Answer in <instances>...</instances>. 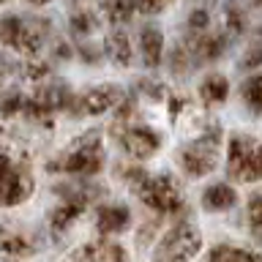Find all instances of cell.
<instances>
[{
    "label": "cell",
    "mask_w": 262,
    "mask_h": 262,
    "mask_svg": "<svg viewBox=\"0 0 262 262\" xmlns=\"http://www.w3.org/2000/svg\"><path fill=\"white\" fill-rule=\"evenodd\" d=\"M101 167H104V150H101V137L96 131L77 139L69 153L49 164L52 172H66V175H79V178H93L101 172Z\"/></svg>",
    "instance_id": "6da1fadb"
},
{
    "label": "cell",
    "mask_w": 262,
    "mask_h": 262,
    "mask_svg": "<svg viewBox=\"0 0 262 262\" xmlns=\"http://www.w3.org/2000/svg\"><path fill=\"white\" fill-rule=\"evenodd\" d=\"M202 249V235L191 221H178L156 246V262H191Z\"/></svg>",
    "instance_id": "7a4b0ae2"
},
{
    "label": "cell",
    "mask_w": 262,
    "mask_h": 262,
    "mask_svg": "<svg viewBox=\"0 0 262 262\" xmlns=\"http://www.w3.org/2000/svg\"><path fill=\"white\" fill-rule=\"evenodd\" d=\"M227 172L235 180H262V142L251 137H232L227 156Z\"/></svg>",
    "instance_id": "3957f363"
},
{
    "label": "cell",
    "mask_w": 262,
    "mask_h": 262,
    "mask_svg": "<svg viewBox=\"0 0 262 262\" xmlns=\"http://www.w3.org/2000/svg\"><path fill=\"white\" fill-rule=\"evenodd\" d=\"M137 196L142 200L150 210L161 213V216H169V213H178L183 208V196H180V188L175 186V180L169 175H147L137 188Z\"/></svg>",
    "instance_id": "277c9868"
},
{
    "label": "cell",
    "mask_w": 262,
    "mask_h": 262,
    "mask_svg": "<svg viewBox=\"0 0 262 262\" xmlns=\"http://www.w3.org/2000/svg\"><path fill=\"white\" fill-rule=\"evenodd\" d=\"M219 139H221V128L213 126L205 137H200L196 142L186 145L180 150V164L188 175L200 178V175H208V172L216 167V150H219Z\"/></svg>",
    "instance_id": "5b68a950"
},
{
    "label": "cell",
    "mask_w": 262,
    "mask_h": 262,
    "mask_svg": "<svg viewBox=\"0 0 262 262\" xmlns=\"http://www.w3.org/2000/svg\"><path fill=\"white\" fill-rule=\"evenodd\" d=\"M66 200L57 205L52 210V216H49V229H52V235H63L66 229H69L74 221H77L82 213H85L88 202H90V191H60Z\"/></svg>",
    "instance_id": "8992f818"
},
{
    "label": "cell",
    "mask_w": 262,
    "mask_h": 262,
    "mask_svg": "<svg viewBox=\"0 0 262 262\" xmlns=\"http://www.w3.org/2000/svg\"><path fill=\"white\" fill-rule=\"evenodd\" d=\"M118 139H120L123 150L128 156H134V159H147V156H153L161 147L159 131H153L147 126H126L118 134Z\"/></svg>",
    "instance_id": "52a82bcc"
},
{
    "label": "cell",
    "mask_w": 262,
    "mask_h": 262,
    "mask_svg": "<svg viewBox=\"0 0 262 262\" xmlns=\"http://www.w3.org/2000/svg\"><path fill=\"white\" fill-rule=\"evenodd\" d=\"M131 224V210L126 205H101L96 213V227L104 237L126 232Z\"/></svg>",
    "instance_id": "ba28073f"
},
{
    "label": "cell",
    "mask_w": 262,
    "mask_h": 262,
    "mask_svg": "<svg viewBox=\"0 0 262 262\" xmlns=\"http://www.w3.org/2000/svg\"><path fill=\"white\" fill-rule=\"evenodd\" d=\"M120 88L118 85H101V88H93L90 93H85V98H82V112L88 115H104L115 110V106L120 104Z\"/></svg>",
    "instance_id": "9c48e42d"
},
{
    "label": "cell",
    "mask_w": 262,
    "mask_h": 262,
    "mask_svg": "<svg viewBox=\"0 0 262 262\" xmlns=\"http://www.w3.org/2000/svg\"><path fill=\"white\" fill-rule=\"evenodd\" d=\"M77 262H128L126 251L120 249L118 243H110V241H96V243H88L74 254Z\"/></svg>",
    "instance_id": "30bf717a"
},
{
    "label": "cell",
    "mask_w": 262,
    "mask_h": 262,
    "mask_svg": "<svg viewBox=\"0 0 262 262\" xmlns=\"http://www.w3.org/2000/svg\"><path fill=\"white\" fill-rule=\"evenodd\" d=\"M139 47H142V60L147 69H156L161 63V55H164V36L159 28L153 25H145L139 30Z\"/></svg>",
    "instance_id": "8fae6325"
},
{
    "label": "cell",
    "mask_w": 262,
    "mask_h": 262,
    "mask_svg": "<svg viewBox=\"0 0 262 262\" xmlns=\"http://www.w3.org/2000/svg\"><path fill=\"white\" fill-rule=\"evenodd\" d=\"M235 202H237V194L229 183H213V186L205 188V194H202L205 210H213V213L235 208Z\"/></svg>",
    "instance_id": "7c38bea8"
},
{
    "label": "cell",
    "mask_w": 262,
    "mask_h": 262,
    "mask_svg": "<svg viewBox=\"0 0 262 262\" xmlns=\"http://www.w3.org/2000/svg\"><path fill=\"white\" fill-rule=\"evenodd\" d=\"M208 262H262V251H257V249H237V246L221 243V246H213L210 249Z\"/></svg>",
    "instance_id": "4fadbf2b"
},
{
    "label": "cell",
    "mask_w": 262,
    "mask_h": 262,
    "mask_svg": "<svg viewBox=\"0 0 262 262\" xmlns=\"http://www.w3.org/2000/svg\"><path fill=\"white\" fill-rule=\"evenodd\" d=\"M44 36H47V25L44 22H33V25L25 22V30H22V36H19V41H16L14 49L22 52V55H28V57H33V55L41 52V47H44Z\"/></svg>",
    "instance_id": "5bb4252c"
},
{
    "label": "cell",
    "mask_w": 262,
    "mask_h": 262,
    "mask_svg": "<svg viewBox=\"0 0 262 262\" xmlns=\"http://www.w3.org/2000/svg\"><path fill=\"white\" fill-rule=\"evenodd\" d=\"M33 98H36V101H38L41 106H44V110L55 112V110H63V106L69 104L71 93H69V85H63V82H55V85L41 88Z\"/></svg>",
    "instance_id": "9a60e30c"
},
{
    "label": "cell",
    "mask_w": 262,
    "mask_h": 262,
    "mask_svg": "<svg viewBox=\"0 0 262 262\" xmlns=\"http://www.w3.org/2000/svg\"><path fill=\"white\" fill-rule=\"evenodd\" d=\"M106 55H110V60L118 63V66L131 63V41L123 30H112L110 36H106Z\"/></svg>",
    "instance_id": "2e32d148"
},
{
    "label": "cell",
    "mask_w": 262,
    "mask_h": 262,
    "mask_svg": "<svg viewBox=\"0 0 262 262\" xmlns=\"http://www.w3.org/2000/svg\"><path fill=\"white\" fill-rule=\"evenodd\" d=\"M227 93H229V82H227V77H221V74H210V77H205L202 85H200V96H202L205 104L224 101Z\"/></svg>",
    "instance_id": "e0dca14e"
},
{
    "label": "cell",
    "mask_w": 262,
    "mask_h": 262,
    "mask_svg": "<svg viewBox=\"0 0 262 262\" xmlns=\"http://www.w3.org/2000/svg\"><path fill=\"white\" fill-rule=\"evenodd\" d=\"M224 44L227 41L221 36H205V38H200L194 47H188V49H191L194 60H216V57L224 55Z\"/></svg>",
    "instance_id": "ac0fdd59"
},
{
    "label": "cell",
    "mask_w": 262,
    "mask_h": 262,
    "mask_svg": "<svg viewBox=\"0 0 262 262\" xmlns=\"http://www.w3.org/2000/svg\"><path fill=\"white\" fill-rule=\"evenodd\" d=\"M22 30H25V19H22V16L6 14L3 19H0V41H3V44H8V47H16V41H19Z\"/></svg>",
    "instance_id": "d6986e66"
},
{
    "label": "cell",
    "mask_w": 262,
    "mask_h": 262,
    "mask_svg": "<svg viewBox=\"0 0 262 262\" xmlns=\"http://www.w3.org/2000/svg\"><path fill=\"white\" fill-rule=\"evenodd\" d=\"M241 93H243V101L249 104L257 115H262V74L246 79L243 88H241Z\"/></svg>",
    "instance_id": "ffe728a7"
},
{
    "label": "cell",
    "mask_w": 262,
    "mask_h": 262,
    "mask_svg": "<svg viewBox=\"0 0 262 262\" xmlns=\"http://www.w3.org/2000/svg\"><path fill=\"white\" fill-rule=\"evenodd\" d=\"M104 8L110 14L112 22H128L131 14H134V0H104Z\"/></svg>",
    "instance_id": "44dd1931"
},
{
    "label": "cell",
    "mask_w": 262,
    "mask_h": 262,
    "mask_svg": "<svg viewBox=\"0 0 262 262\" xmlns=\"http://www.w3.org/2000/svg\"><path fill=\"white\" fill-rule=\"evenodd\" d=\"M16 167L11 164L6 153H0V205L6 208V200H8V186H11V178H14Z\"/></svg>",
    "instance_id": "7402d4cb"
},
{
    "label": "cell",
    "mask_w": 262,
    "mask_h": 262,
    "mask_svg": "<svg viewBox=\"0 0 262 262\" xmlns=\"http://www.w3.org/2000/svg\"><path fill=\"white\" fill-rule=\"evenodd\" d=\"M249 227L251 235L262 241V194H254L249 200Z\"/></svg>",
    "instance_id": "603a6c76"
},
{
    "label": "cell",
    "mask_w": 262,
    "mask_h": 262,
    "mask_svg": "<svg viewBox=\"0 0 262 262\" xmlns=\"http://www.w3.org/2000/svg\"><path fill=\"white\" fill-rule=\"evenodd\" d=\"M69 25H71V33H77V36H88V33L96 28V16L88 14V11H77L69 19Z\"/></svg>",
    "instance_id": "cb8c5ba5"
},
{
    "label": "cell",
    "mask_w": 262,
    "mask_h": 262,
    "mask_svg": "<svg viewBox=\"0 0 262 262\" xmlns=\"http://www.w3.org/2000/svg\"><path fill=\"white\" fill-rule=\"evenodd\" d=\"M241 66L243 71H251V69H259L262 66V44H251L249 49H246V55L241 57Z\"/></svg>",
    "instance_id": "d4e9b609"
},
{
    "label": "cell",
    "mask_w": 262,
    "mask_h": 262,
    "mask_svg": "<svg viewBox=\"0 0 262 262\" xmlns=\"http://www.w3.org/2000/svg\"><path fill=\"white\" fill-rule=\"evenodd\" d=\"M22 106H25V101H22L19 93H8L3 101H0V118H11L14 112H22Z\"/></svg>",
    "instance_id": "484cf974"
},
{
    "label": "cell",
    "mask_w": 262,
    "mask_h": 262,
    "mask_svg": "<svg viewBox=\"0 0 262 262\" xmlns=\"http://www.w3.org/2000/svg\"><path fill=\"white\" fill-rule=\"evenodd\" d=\"M210 25V14L208 8H194L191 14H188V28H191L194 33H202L205 28Z\"/></svg>",
    "instance_id": "4316f807"
},
{
    "label": "cell",
    "mask_w": 262,
    "mask_h": 262,
    "mask_svg": "<svg viewBox=\"0 0 262 262\" xmlns=\"http://www.w3.org/2000/svg\"><path fill=\"white\" fill-rule=\"evenodd\" d=\"M47 74H49V66L41 63V60H33V63H28V69H25V77L28 79H41V77H47Z\"/></svg>",
    "instance_id": "83f0119b"
},
{
    "label": "cell",
    "mask_w": 262,
    "mask_h": 262,
    "mask_svg": "<svg viewBox=\"0 0 262 262\" xmlns=\"http://www.w3.org/2000/svg\"><path fill=\"white\" fill-rule=\"evenodd\" d=\"M134 8H139L142 14H156L164 8V0H134Z\"/></svg>",
    "instance_id": "f1b7e54d"
},
{
    "label": "cell",
    "mask_w": 262,
    "mask_h": 262,
    "mask_svg": "<svg viewBox=\"0 0 262 262\" xmlns=\"http://www.w3.org/2000/svg\"><path fill=\"white\" fill-rule=\"evenodd\" d=\"M227 25H229V30H232V33H241L243 30V14L232 8V11L227 14Z\"/></svg>",
    "instance_id": "f546056e"
},
{
    "label": "cell",
    "mask_w": 262,
    "mask_h": 262,
    "mask_svg": "<svg viewBox=\"0 0 262 262\" xmlns=\"http://www.w3.org/2000/svg\"><path fill=\"white\" fill-rule=\"evenodd\" d=\"M79 55L85 57V60H93V63L98 60V52H96V49H90V47H82V49H79Z\"/></svg>",
    "instance_id": "4dcf8cb0"
},
{
    "label": "cell",
    "mask_w": 262,
    "mask_h": 262,
    "mask_svg": "<svg viewBox=\"0 0 262 262\" xmlns=\"http://www.w3.org/2000/svg\"><path fill=\"white\" fill-rule=\"evenodd\" d=\"M57 55H60V57H71L69 44H63V41H60V44H57Z\"/></svg>",
    "instance_id": "1f68e13d"
},
{
    "label": "cell",
    "mask_w": 262,
    "mask_h": 262,
    "mask_svg": "<svg viewBox=\"0 0 262 262\" xmlns=\"http://www.w3.org/2000/svg\"><path fill=\"white\" fill-rule=\"evenodd\" d=\"M30 3H36V6H44V3H49V0H30Z\"/></svg>",
    "instance_id": "d6a6232c"
},
{
    "label": "cell",
    "mask_w": 262,
    "mask_h": 262,
    "mask_svg": "<svg viewBox=\"0 0 262 262\" xmlns=\"http://www.w3.org/2000/svg\"><path fill=\"white\" fill-rule=\"evenodd\" d=\"M0 88H3V77H0Z\"/></svg>",
    "instance_id": "836d02e7"
},
{
    "label": "cell",
    "mask_w": 262,
    "mask_h": 262,
    "mask_svg": "<svg viewBox=\"0 0 262 262\" xmlns=\"http://www.w3.org/2000/svg\"><path fill=\"white\" fill-rule=\"evenodd\" d=\"M257 3H262V0H257Z\"/></svg>",
    "instance_id": "e575fe53"
},
{
    "label": "cell",
    "mask_w": 262,
    "mask_h": 262,
    "mask_svg": "<svg viewBox=\"0 0 262 262\" xmlns=\"http://www.w3.org/2000/svg\"><path fill=\"white\" fill-rule=\"evenodd\" d=\"M11 262H16V259H11Z\"/></svg>",
    "instance_id": "d590c367"
},
{
    "label": "cell",
    "mask_w": 262,
    "mask_h": 262,
    "mask_svg": "<svg viewBox=\"0 0 262 262\" xmlns=\"http://www.w3.org/2000/svg\"><path fill=\"white\" fill-rule=\"evenodd\" d=\"M0 3H3V0H0Z\"/></svg>",
    "instance_id": "8d00e7d4"
}]
</instances>
